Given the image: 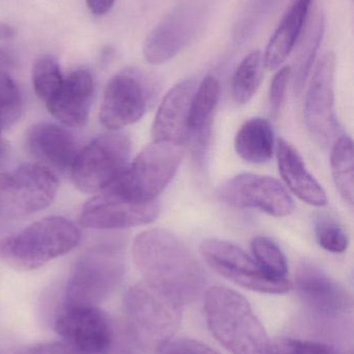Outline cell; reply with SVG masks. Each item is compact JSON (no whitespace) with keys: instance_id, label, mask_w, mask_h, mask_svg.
I'll list each match as a JSON object with an SVG mask.
<instances>
[{"instance_id":"obj_1","label":"cell","mask_w":354,"mask_h":354,"mask_svg":"<svg viewBox=\"0 0 354 354\" xmlns=\"http://www.w3.org/2000/svg\"><path fill=\"white\" fill-rule=\"evenodd\" d=\"M135 266L143 281L184 305L203 292L206 274L193 252L172 232L150 229L135 237Z\"/></svg>"},{"instance_id":"obj_2","label":"cell","mask_w":354,"mask_h":354,"mask_svg":"<svg viewBox=\"0 0 354 354\" xmlns=\"http://www.w3.org/2000/svg\"><path fill=\"white\" fill-rule=\"evenodd\" d=\"M208 328L232 354H266L269 342L265 328L240 293L222 286L205 295Z\"/></svg>"},{"instance_id":"obj_3","label":"cell","mask_w":354,"mask_h":354,"mask_svg":"<svg viewBox=\"0 0 354 354\" xmlns=\"http://www.w3.org/2000/svg\"><path fill=\"white\" fill-rule=\"evenodd\" d=\"M80 239V231L74 223L50 216L2 239L0 258L15 270L29 272L72 251Z\"/></svg>"},{"instance_id":"obj_4","label":"cell","mask_w":354,"mask_h":354,"mask_svg":"<svg viewBox=\"0 0 354 354\" xmlns=\"http://www.w3.org/2000/svg\"><path fill=\"white\" fill-rule=\"evenodd\" d=\"M182 304L145 281L133 285L124 297L127 326L137 345L157 351L172 340L182 318Z\"/></svg>"},{"instance_id":"obj_5","label":"cell","mask_w":354,"mask_h":354,"mask_svg":"<svg viewBox=\"0 0 354 354\" xmlns=\"http://www.w3.org/2000/svg\"><path fill=\"white\" fill-rule=\"evenodd\" d=\"M182 157L180 145L153 141L104 191L139 203L154 201L178 171Z\"/></svg>"},{"instance_id":"obj_6","label":"cell","mask_w":354,"mask_h":354,"mask_svg":"<svg viewBox=\"0 0 354 354\" xmlns=\"http://www.w3.org/2000/svg\"><path fill=\"white\" fill-rule=\"evenodd\" d=\"M125 266L118 250H91L75 263L66 289L64 307H98L120 286Z\"/></svg>"},{"instance_id":"obj_7","label":"cell","mask_w":354,"mask_h":354,"mask_svg":"<svg viewBox=\"0 0 354 354\" xmlns=\"http://www.w3.org/2000/svg\"><path fill=\"white\" fill-rule=\"evenodd\" d=\"M131 141L124 133H105L77 153L72 167L74 185L82 193L95 194L109 187L129 164Z\"/></svg>"},{"instance_id":"obj_8","label":"cell","mask_w":354,"mask_h":354,"mask_svg":"<svg viewBox=\"0 0 354 354\" xmlns=\"http://www.w3.org/2000/svg\"><path fill=\"white\" fill-rule=\"evenodd\" d=\"M58 181L49 168L26 163L0 174V212L28 216L48 207L57 193Z\"/></svg>"},{"instance_id":"obj_9","label":"cell","mask_w":354,"mask_h":354,"mask_svg":"<svg viewBox=\"0 0 354 354\" xmlns=\"http://www.w3.org/2000/svg\"><path fill=\"white\" fill-rule=\"evenodd\" d=\"M201 253L216 272L243 288L268 295H282L292 288L289 280L270 279L251 256L230 241L207 239L201 245Z\"/></svg>"},{"instance_id":"obj_10","label":"cell","mask_w":354,"mask_h":354,"mask_svg":"<svg viewBox=\"0 0 354 354\" xmlns=\"http://www.w3.org/2000/svg\"><path fill=\"white\" fill-rule=\"evenodd\" d=\"M154 86L139 71H123L114 75L104 93L100 122L116 131L139 122L153 101Z\"/></svg>"},{"instance_id":"obj_11","label":"cell","mask_w":354,"mask_h":354,"mask_svg":"<svg viewBox=\"0 0 354 354\" xmlns=\"http://www.w3.org/2000/svg\"><path fill=\"white\" fill-rule=\"evenodd\" d=\"M218 198L235 208H255L283 218L294 210V201L282 183L269 176L245 174L232 177L218 189Z\"/></svg>"},{"instance_id":"obj_12","label":"cell","mask_w":354,"mask_h":354,"mask_svg":"<svg viewBox=\"0 0 354 354\" xmlns=\"http://www.w3.org/2000/svg\"><path fill=\"white\" fill-rule=\"evenodd\" d=\"M203 17V6L197 2L179 3L145 39L143 49L145 60L159 66L176 57L197 35Z\"/></svg>"},{"instance_id":"obj_13","label":"cell","mask_w":354,"mask_h":354,"mask_svg":"<svg viewBox=\"0 0 354 354\" xmlns=\"http://www.w3.org/2000/svg\"><path fill=\"white\" fill-rule=\"evenodd\" d=\"M336 55L328 51L314 70L305 99L306 126L320 145H328L337 138L338 122L335 114Z\"/></svg>"},{"instance_id":"obj_14","label":"cell","mask_w":354,"mask_h":354,"mask_svg":"<svg viewBox=\"0 0 354 354\" xmlns=\"http://www.w3.org/2000/svg\"><path fill=\"white\" fill-rule=\"evenodd\" d=\"M54 330L64 343L85 354L106 353L114 341L112 322L98 307L62 306Z\"/></svg>"},{"instance_id":"obj_15","label":"cell","mask_w":354,"mask_h":354,"mask_svg":"<svg viewBox=\"0 0 354 354\" xmlns=\"http://www.w3.org/2000/svg\"><path fill=\"white\" fill-rule=\"evenodd\" d=\"M159 212L157 200L139 203L102 191L83 206L80 224L97 230H120L150 224Z\"/></svg>"},{"instance_id":"obj_16","label":"cell","mask_w":354,"mask_h":354,"mask_svg":"<svg viewBox=\"0 0 354 354\" xmlns=\"http://www.w3.org/2000/svg\"><path fill=\"white\" fill-rule=\"evenodd\" d=\"M295 288L305 306L321 317H339L351 310L348 291L312 262L303 261L299 266Z\"/></svg>"},{"instance_id":"obj_17","label":"cell","mask_w":354,"mask_h":354,"mask_svg":"<svg viewBox=\"0 0 354 354\" xmlns=\"http://www.w3.org/2000/svg\"><path fill=\"white\" fill-rule=\"evenodd\" d=\"M197 83L187 79L175 85L160 103L152 127V137L156 142L183 147L188 138V115Z\"/></svg>"},{"instance_id":"obj_18","label":"cell","mask_w":354,"mask_h":354,"mask_svg":"<svg viewBox=\"0 0 354 354\" xmlns=\"http://www.w3.org/2000/svg\"><path fill=\"white\" fill-rule=\"evenodd\" d=\"M95 82L89 71L79 68L64 78L55 95L46 103L53 118L71 128H82L89 120Z\"/></svg>"},{"instance_id":"obj_19","label":"cell","mask_w":354,"mask_h":354,"mask_svg":"<svg viewBox=\"0 0 354 354\" xmlns=\"http://www.w3.org/2000/svg\"><path fill=\"white\" fill-rule=\"evenodd\" d=\"M26 145L29 153L41 161V165L64 170L72 167L79 153L74 134L57 124H37L27 133Z\"/></svg>"},{"instance_id":"obj_20","label":"cell","mask_w":354,"mask_h":354,"mask_svg":"<svg viewBox=\"0 0 354 354\" xmlns=\"http://www.w3.org/2000/svg\"><path fill=\"white\" fill-rule=\"evenodd\" d=\"M220 97V86L214 76H207L195 89L189 109L188 138L195 157L205 155L209 145L214 113Z\"/></svg>"},{"instance_id":"obj_21","label":"cell","mask_w":354,"mask_h":354,"mask_svg":"<svg viewBox=\"0 0 354 354\" xmlns=\"http://www.w3.org/2000/svg\"><path fill=\"white\" fill-rule=\"evenodd\" d=\"M278 170L287 187L294 195L312 206L328 204V196L322 185L306 167L303 158L288 141L280 139L276 147Z\"/></svg>"},{"instance_id":"obj_22","label":"cell","mask_w":354,"mask_h":354,"mask_svg":"<svg viewBox=\"0 0 354 354\" xmlns=\"http://www.w3.org/2000/svg\"><path fill=\"white\" fill-rule=\"evenodd\" d=\"M312 0H295L281 21L266 47L264 55L266 68L276 70L290 55L305 27Z\"/></svg>"},{"instance_id":"obj_23","label":"cell","mask_w":354,"mask_h":354,"mask_svg":"<svg viewBox=\"0 0 354 354\" xmlns=\"http://www.w3.org/2000/svg\"><path fill=\"white\" fill-rule=\"evenodd\" d=\"M235 149L239 157L251 164L269 161L274 151V134L269 122L251 118L242 124L235 137Z\"/></svg>"},{"instance_id":"obj_24","label":"cell","mask_w":354,"mask_h":354,"mask_svg":"<svg viewBox=\"0 0 354 354\" xmlns=\"http://www.w3.org/2000/svg\"><path fill=\"white\" fill-rule=\"evenodd\" d=\"M265 68L264 55L260 50L243 58L232 79V97L237 104L243 105L253 99L263 80Z\"/></svg>"},{"instance_id":"obj_25","label":"cell","mask_w":354,"mask_h":354,"mask_svg":"<svg viewBox=\"0 0 354 354\" xmlns=\"http://www.w3.org/2000/svg\"><path fill=\"white\" fill-rule=\"evenodd\" d=\"M332 174L339 193L345 201L353 203L354 151L353 139L342 136L337 139L330 158Z\"/></svg>"},{"instance_id":"obj_26","label":"cell","mask_w":354,"mask_h":354,"mask_svg":"<svg viewBox=\"0 0 354 354\" xmlns=\"http://www.w3.org/2000/svg\"><path fill=\"white\" fill-rule=\"evenodd\" d=\"M324 32V19L319 15L315 22L306 35L305 39L299 50L294 68H291V77L293 79V87L297 95L303 91L308 77L311 73L316 54L319 49Z\"/></svg>"},{"instance_id":"obj_27","label":"cell","mask_w":354,"mask_h":354,"mask_svg":"<svg viewBox=\"0 0 354 354\" xmlns=\"http://www.w3.org/2000/svg\"><path fill=\"white\" fill-rule=\"evenodd\" d=\"M251 253L260 268L274 281H288V263L282 250L266 236H256L251 243Z\"/></svg>"},{"instance_id":"obj_28","label":"cell","mask_w":354,"mask_h":354,"mask_svg":"<svg viewBox=\"0 0 354 354\" xmlns=\"http://www.w3.org/2000/svg\"><path fill=\"white\" fill-rule=\"evenodd\" d=\"M64 77L57 60L52 56H43L33 64V84L35 93L47 103L62 84Z\"/></svg>"},{"instance_id":"obj_29","label":"cell","mask_w":354,"mask_h":354,"mask_svg":"<svg viewBox=\"0 0 354 354\" xmlns=\"http://www.w3.org/2000/svg\"><path fill=\"white\" fill-rule=\"evenodd\" d=\"M22 112V99L15 81L4 71H0V128L14 124Z\"/></svg>"},{"instance_id":"obj_30","label":"cell","mask_w":354,"mask_h":354,"mask_svg":"<svg viewBox=\"0 0 354 354\" xmlns=\"http://www.w3.org/2000/svg\"><path fill=\"white\" fill-rule=\"evenodd\" d=\"M266 354H339V351L324 343L293 338H276L268 342Z\"/></svg>"},{"instance_id":"obj_31","label":"cell","mask_w":354,"mask_h":354,"mask_svg":"<svg viewBox=\"0 0 354 354\" xmlns=\"http://www.w3.org/2000/svg\"><path fill=\"white\" fill-rule=\"evenodd\" d=\"M315 233L318 243L326 251L341 254L348 249V235L335 221L328 218L318 221L316 223Z\"/></svg>"},{"instance_id":"obj_32","label":"cell","mask_w":354,"mask_h":354,"mask_svg":"<svg viewBox=\"0 0 354 354\" xmlns=\"http://www.w3.org/2000/svg\"><path fill=\"white\" fill-rule=\"evenodd\" d=\"M290 77L291 66H284L278 71L272 79L269 88V107L272 118H278L282 110Z\"/></svg>"},{"instance_id":"obj_33","label":"cell","mask_w":354,"mask_h":354,"mask_svg":"<svg viewBox=\"0 0 354 354\" xmlns=\"http://www.w3.org/2000/svg\"><path fill=\"white\" fill-rule=\"evenodd\" d=\"M158 354H220L207 345L191 339L170 340L157 351Z\"/></svg>"},{"instance_id":"obj_34","label":"cell","mask_w":354,"mask_h":354,"mask_svg":"<svg viewBox=\"0 0 354 354\" xmlns=\"http://www.w3.org/2000/svg\"><path fill=\"white\" fill-rule=\"evenodd\" d=\"M18 354H85L67 343H48L28 347Z\"/></svg>"},{"instance_id":"obj_35","label":"cell","mask_w":354,"mask_h":354,"mask_svg":"<svg viewBox=\"0 0 354 354\" xmlns=\"http://www.w3.org/2000/svg\"><path fill=\"white\" fill-rule=\"evenodd\" d=\"M114 2L116 0H87V6L91 14L103 16L112 10Z\"/></svg>"},{"instance_id":"obj_36","label":"cell","mask_w":354,"mask_h":354,"mask_svg":"<svg viewBox=\"0 0 354 354\" xmlns=\"http://www.w3.org/2000/svg\"><path fill=\"white\" fill-rule=\"evenodd\" d=\"M15 33H16V30L12 25L0 22V41H8V39H12L15 37Z\"/></svg>"},{"instance_id":"obj_37","label":"cell","mask_w":354,"mask_h":354,"mask_svg":"<svg viewBox=\"0 0 354 354\" xmlns=\"http://www.w3.org/2000/svg\"><path fill=\"white\" fill-rule=\"evenodd\" d=\"M12 66H14V59L12 56L4 50L0 49V71H3L4 68H10Z\"/></svg>"},{"instance_id":"obj_38","label":"cell","mask_w":354,"mask_h":354,"mask_svg":"<svg viewBox=\"0 0 354 354\" xmlns=\"http://www.w3.org/2000/svg\"><path fill=\"white\" fill-rule=\"evenodd\" d=\"M2 132H3V130L0 128V159L6 153V143H4L3 139H2Z\"/></svg>"}]
</instances>
